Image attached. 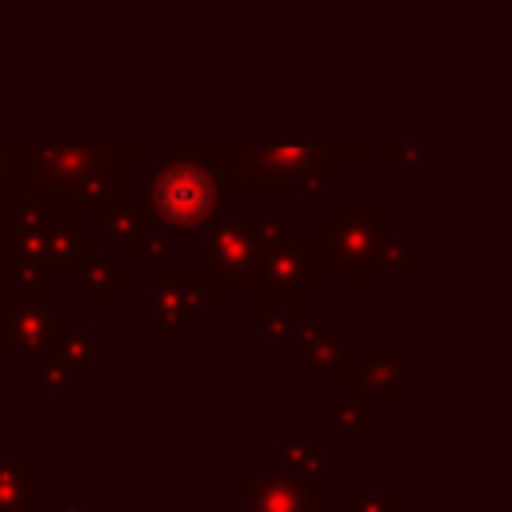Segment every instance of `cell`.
I'll return each mask as SVG.
<instances>
[{"mask_svg":"<svg viewBox=\"0 0 512 512\" xmlns=\"http://www.w3.org/2000/svg\"><path fill=\"white\" fill-rule=\"evenodd\" d=\"M52 356L72 372V380H76V384H84V380H92V376H96V368H104V364L112 360V344H108V340H100L96 332L68 328V332L56 340Z\"/></svg>","mask_w":512,"mask_h":512,"instance_id":"16","label":"cell"},{"mask_svg":"<svg viewBox=\"0 0 512 512\" xmlns=\"http://www.w3.org/2000/svg\"><path fill=\"white\" fill-rule=\"evenodd\" d=\"M12 204H16V196L0 188V232H4V224H8V212H12Z\"/></svg>","mask_w":512,"mask_h":512,"instance_id":"26","label":"cell"},{"mask_svg":"<svg viewBox=\"0 0 512 512\" xmlns=\"http://www.w3.org/2000/svg\"><path fill=\"white\" fill-rule=\"evenodd\" d=\"M224 292L204 268H168L164 280L148 292L144 336L148 344H180L192 328L204 324L212 308H220Z\"/></svg>","mask_w":512,"mask_h":512,"instance_id":"7","label":"cell"},{"mask_svg":"<svg viewBox=\"0 0 512 512\" xmlns=\"http://www.w3.org/2000/svg\"><path fill=\"white\" fill-rule=\"evenodd\" d=\"M368 428V400L360 396H340L328 408V432L324 436H360Z\"/></svg>","mask_w":512,"mask_h":512,"instance_id":"20","label":"cell"},{"mask_svg":"<svg viewBox=\"0 0 512 512\" xmlns=\"http://www.w3.org/2000/svg\"><path fill=\"white\" fill-rule=\"evenodd\" d=\"M40 456H0V512H40Z\"/></svg>","mask_w":512,"mask_h":512,"instance_id":"15","label":"cell"},{"mask_svg":"<svg viewBox=\"0 0 512 512\" xmlns=\"http://www.w3.org/2000/svg\"><path fill=\"white\" fill-rule=\"evenodd\" d=\"M272 452L284 472H328L332 464V436L324 432H280Z\"/></svg>","mask_w":512,"mask_h":512,"instance_id":"17","label":"cell"},{"mask_svg":"<svg viewBox=\"0 0 512 512\" xmlns=\"http://www.w3.org/2000/svg\"><path fill=\"white\" fill-rule=\"evenodd\" d=\"M256 328H260V336L268 340V344H284V348H292V340L300 336V328H308V324H300L288 308H280V304H256Z\"/></svg>","mask_w":512,"mask_h":512,"instance_id":"19","label":"cell"},{"mask_svg":"<svg viewBox=\"0 0 512 512\" xmlns=\"http://www.w3.org/2000/svg\"><path fill=\"white\" fill-rule=\"evenodd\" d=\"M88 232H92V236H104L116 256H144L152 232H160V228L152 224V212H148L144 196L124 192V196H116V200L88 224Z\"/></svg>","mask_w":512,"mask_h":512,"instance_id":"12","label":"cell"},{"mask_svg":"<svg viewBox=\"0 0 512 512\" xmlns=\"http://www.w3.org/2000/svg\"><path fill=\"white\" fill-rule=\"evenodd\" d=\"M4 268V292H0V304L4 308H24V304H56L60 292V272L48 268V264H36V260H0Z\"/></svg>","mask_w":512,"mask_h":512,"instance_id":"14","label":"cell"},{"mask_svg":"<svg viewBox=\"0 0 512 512\" xmlns=\"http://www.w3.org/2000/svg\"><path fill=\"white\" fill-rule=\"evenodd\" d=\"M136 160H148V144L132 140H44V144H16V200H44L64 212L72 192L104 172L132 168Z\"/></svg>","mask_w":512,"mask_h":512,"instance_id":"3","label":"cell"},{"mask_svg":"<svg viewBox=\"0 0 512 512\" xmlns=\"http://www.w3.org/2000/svg\"><path fill=\"white\" fill-rule=\"evenodd\" d=\"M36 388L44 392V396H56V400H72L76 396V380H72V372L52 356V352H44L40 360H36Z\"/></svg>","mask_w":512,"mask_h":512,"instance_id":"21","label":"cell"},{"mask_svg":"<svg viewBox=\"0 0 512 512\" xmlns=\"http://www.w3.org/2000/svg\"><path fill=\"white\" fill-rule=\"evenodd\" d=\"M244 512H316L332 504L328 472H284V468H244L236 476Z\"/></svg>","mask_w":512,"mask_h":512,"instance_id":"9","label":"cell"},{"mask_svg":"<svg viewBox=\"0 0 512 512\" xmlns=\"http://www.w3.org/2000/svg\"><path fill=\"white\" fill-rule=\"evenodd\" d=\"M384 156L400 164V176H404V180H420V172H424V164H420V156H424V152H420V144L388 140V144H384Z\"/></svg>","mask_w":512,"mask_h":512,"instance_id":"23","label":"cell"},{"mask_svg":"<svg viewBox=\"0 0 512 512\" xmlns=\"http://www.w3.org/2000/svg\"><path fill=\"white\" fill-rule=\"evenodd\" d=\"M224 196L272 200V196H320L340 184L352 164L368 160V144L344 140H228L204 144Z\"/></svg>","mask_w":512,"mask_h":512,"instance_id":"1","label":"cell"},{"mask_svg":"<svg viewBox=\"0 0 512 512\" xmlns=\"http://www.w3.org/2000/svg\"><path fill=\"white\" fill-rule=\"evenodd\" d=\"M420 360H408L404 344L396 340H368L360 360L348 364V396L360 400H396L412 380H420Z\"/></svg>","mask_w":512,"mask_h":512,"instance_id":"11","label":"cell"},{"mask_svg":"<svg viewBox=\"0 0 512 512\" xmlns=\"http://www.w3.org/2000/svg\"><path fill=\"white\" fill-rule=\"evenodd\" d=\"M304 236L312 240L320 272L344 276L352 292L368 288L372 272H396L404 252V220L388 212L384 196H328V212L316 216Z\"/></svg>","mask_w":512,"mask_h":512,"instance_id":"2","label":"cell"},{"mask_svg":"<svg viewBox=\"0 0 512 512\" xmlns=\"http://www.w3.org/2000/svg\"><path fill=\"white\" fill-rule=\"evenodd\" d=\"M200 256H204V272L224 288L236 292H256V276H260V256H264V240L256 228V216L244 212H216L204 228L200 240Z\"/></svg>","mask_w":512,"mask_h":512,"instance_id":"8","label":"cell"},{"mask_svg":"<svg viewBox=\"0 0 512 512\" xmlns=\"http://www.w3.org/2000/svg\"><path fill=\"white\" fill-rule=\"evenodd\" d=\"M0 188L16 196V140L0 144Z\"/></svg>","mask_w":512,"mask_h":512,"instance_id":"24","label":"cell"},{"mask_svg":"<svg viewBox=\"0 0 512 512\" xmlns=\"http://www.w3.org/2000/svg\"><path fill=\"white\" fill-rule=\"evenodd\" d=\"M292 360L312 368L316 376L324 380H340L348 376V364H352V352H348V328L344 324H308L300 328V336L292 340Z\"/></svg>","mask_w":512,"mask_h":512,"instance_id":"13","label":"cell"},{"mask_svg":"<svg viewBox=\"0 0 512 512\" xmlns=\"http://www.w3.org/2000/svg\"><path fill=\"white\" fill-rule=\"evenodd\" d=\"M328 288V276L316 264L312 240L296 228L292 236L264 240L260 276H256V304H280L300 324H312V296Z\"/></svg>","mask_w":512,"mask_h":512,"instance_id":"6","label":"cell"},{"mask_svg":"<svg viewBox=\"0 0 512 512\" xmlns=\"http://www.w3.org/2000/svg\"><path fill=\"white\" fill-rule=\"evenodd\" d=\"M40 512H84V504L76 500V492H72V488H60L48 504H40Z\"/></svg>","mask_w":512,"mask_h":512,"instance_id":"25","label":"cell"},{"mask_svg":"<svg viewBox=\"0 0 512 512\" xmlns=\"http://www.w3.org/2000/svg\"><path fill=\"white\" fill-rule=\"evenodd\" d=\"M76 328V308L72 304H24V308H4L0 304V360L20 364V360H40L44 352L56 348V340Z\"/></svg>","mask_w":512,"mask_h":512,"instance_id":"10","label":"cell"},{"mask_svg":"<svg viewBox=\"0 0 512 512\" xmlns=\"http://www.w3.org/2000/svg\"><path fill=\"white\" fill-rule=\"evenodd\" d=\"M96 236L44 200H16L0 232V260H36L56 272H80L96 256Z\"/></svg>","mask_w":512,"mask_h":512,"instance_id":"5","label":"cell"},{"mask_svg":"<svg viewBox=\"0 0 512 512\" xmlns=\"http://www.w3.org/2000/svg\"><path fill=\"white\" fill-rule=\"evenodd\" d=\"M144 204L152 212V224L164 236L208 228V220L224 204V188H220V176H216L204 144L172 140L164 148V160H156L148 172Z\"/></svg>","mask_w":512,"mask_h":512,"instance_id":"4","label":"cell"},{"mask_svg":"<svg viewBox=\"0 0 512 512\" xmlns=\"http://www.w3.org/2000/svg\"><path fill=\"white\" fill-rule=\"evenodd\" d=\"M348 512H404L400 488H348Z\"/></svg>","mask_w":512,"mask_h":512,"instance_id":"22","label":"cell"},{"mask_svg":"<svg viewBox=\"0 0 512 512\" xmlns=\"http://www.w3.org/2000/svg\"><path fill=\"white\" fill-rule=\"evenodd\" d=\"M76 276H80V288L92 296L96 308H112V300L132 288V276L116 260H108V256H92Z\"/></svg>","mask_w":512,"mask_h":512,"instance_id":"18","label":"cell"}]
</instances>
